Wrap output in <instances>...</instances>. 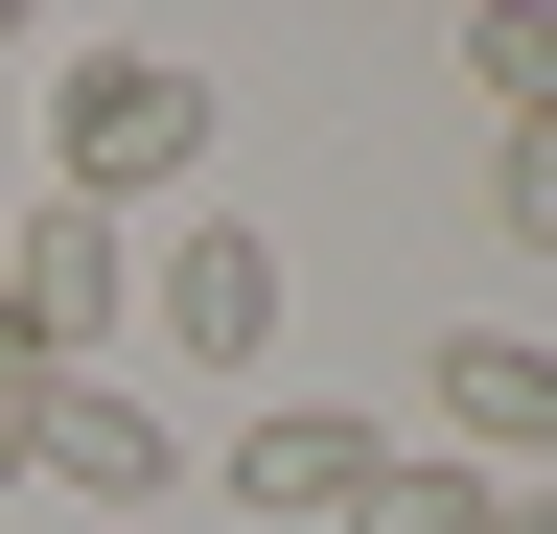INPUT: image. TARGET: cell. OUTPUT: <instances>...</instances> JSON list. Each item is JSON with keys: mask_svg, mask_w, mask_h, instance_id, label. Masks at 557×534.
<instances>
[{"mask_svg": "<svg viewBox=\"0 0 557 534\" xmlns=\"http://www.w3.org/2000/svg\"><path fill=\"white\" fill-rule=\"evenodd\" d=\"M209 140H233V94L186 71V47H47V210H186Z\"/></svg>", "mask_w": 557, "mask_h": 534, "instance_id": "1", "label": "cell"}, {"mask_svg": "<svg viewBox=\"0 0 557 534\" xmlns=\"http://www.w3.org/2000/svg\"><path fill=\"white\" fill-rule=\"evenodd\" d=\"M418 419H442V464L534 488V464H557V349H534V325H442V349H418Z\"/></svg>", "mask_w": 557, "mask_h": 534, "instance_id": "2", "label": "cell"}, {"mask_svg": "<svg viewBox=\"0 0 557 534\" xmlns=\"http://www.w3.org/2000/svg\"><path fill=\"white\" fill-rule=\"evenodd\" d=\"M139 325H163L186 372H256V349H278V233H256V210H186L163 256H139Z\"/></svg>", "mask_w": 557, "mask_h": 534, "instance_id": "3", "label": "cell"}, {"mask_svg": "<svg viewBox=\"0 0 557 534\" xmlns=\"http://www.w3.org/2000/svg\"><path fill=\"white\" fill-rule=\"evenodd\" d=\"M0 302H24V349H94V325H139V233L116 210H0Z\"/></svg>", "mask_w": 557, "mask_h": 534, "instance_id": "4", "label": "cell"}, {"mask_svg": "<svg viewBox=\"0 0 557 534\" xmlns=\"http://www.w3.org/2000/svg\"><path fill=\"white\" fill-rule=\"evenodd\" d=\"M24 488H94V511H163V488H186V442H163V395L70 372V395H47V442H24Z\"/></svg>", "mask_w": 557, "mask_h": 534, "instance_id": "5", "label": "cell"}, {"mask_svg": "<svg viewBox=\"0 0 557 534\" xmlns=\"http://www.w3.org/2000/svg\"><path fill=\"white\" fill-rule=\"evenodd\" d=\"M348 488H372V419H348V395H278V419H233V511L348 534Z\"/></svg>", "mask_w": 557, "mask_h": 534, "instance_id": "6", "label": "cell"}, {"mask_svg": "<svg viewBox=\"0 0 557 534\" xmlns=\"http://www.w3.org/2000/svg\"><path fill=\"white\" fill-rule=\"evenodd\" d=\"M348 534H487V464H442V442H372V488H348Z\"/></svg>", "mask_w": 557, "mask_h": 534, "instance_id": "7", "label": "cell"}, {"mask_svg": "<svg viewBox=\"0 0 557 534\" xmlns=\"http://www.w3.org/2000/svg\"><path fill=\"white\" fill-rule=\"evenodd\" d=\"M465 94L487 116H557V0H465Z\"/></svg>", "mask_w": 557, "mask_h": 534, "instance_id": "8", "label": "cell"}, {"mask_svg": "<svg viewBox=\"0 0 557 534\" xmlns=\"http://www.w3.org/2000/svg\"><path fill=\"white\" fill-rule=\"evenodd\" d=\"M511 256H557V116H487V186H465Z\"/></svg>", "mask_w": 557, "mask_h": 534, "instance_id": "9", "label": "cell"}, {"mask_svg": "<svg viewBox=\"0 0 557 534\" xmlns=\"http://www.w3.org/2000/svg\"><path fill=\"white\" fill-rule=\"evenodd\" d=\"M47 395H70V349H24V302H0V442H47Z\"/></svg>", "mask_w": 557, "mask_h": 534, "instance_id": "10", "label": "cell"}, {"mask_svg": "<svg viewBox=\"0 0 557 534\" xmlns=\"http://www.w3.org/2000/svg\"><path fill=\"white\" fill-rule=\"evenodd\" d=\"M487 534H557V488H487Z\"/></svg>", "mask_w": 557, "mask_h": 534, "instance_id": "11", "label": "cell"}, {"mask_svg": "<svg viewBox=\"0 0 557 534\" xmlns=\"http://www.w3.org/2000/svg\"><path fill=\"white\" fill-rule=\"evenodd\" d=\"M0 488H24V442H0Z\"/></svg>", "mask_w": 557, "mask_h": 534, "instance_id": "12", "label": "cell"}]
</instances>
